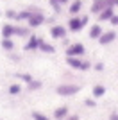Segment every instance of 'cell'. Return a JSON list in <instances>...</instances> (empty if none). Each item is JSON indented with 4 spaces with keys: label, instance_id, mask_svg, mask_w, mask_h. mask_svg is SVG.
<instances>
[{
    "label": "cell",
    "instance_id": "cell-1",
    "mask_svg": "<svg viewBox=\"0 0 118 120\" xmlns=\"http://www.w3.org/2000/svg\"><path fill=\"white\" fill-rule=\"evenodd\" d=\"M79 91H81V86L74 84V82H63L55 88V93L61 97H72V95H77Z\"/></svg>",
    "mask_w": 118,
    "mask_h": 120
},
{
    "label": "cell",
    "instance_id": "cell-2",
    "mask_svg": "<svg viewBox=\"0 0 118 120\" xmlns=\"http://www.w3.org/2000/svg\"><path fill=\"white\" fill-rule=\"evenodd\" d=\"M86 52L82 43H72V45L66 49V57H81V56Z\"/></svg>",
    "mask_w": 118,
    "mask_h": 120
},
{
    "label": "cell",
    "instance_id": "cell-3",
    "mask_svg": "<svg viewBox=\"0 0 118 120\" xmlns=\"http://www.w3.org/2000/svg\"><path fill=\"white\" fill-rule=\"evenodd\" d=\"M41 41L43 40H39L38 36H29V41H27V43H25V47L23 49L27 50V52H34V50H39V45H41Z\"/></svg>",
    "mask_w": 118,
    "mask_h": 120
},
{
    "label": "cell",
    "instance_id": "cell-4",
    "mask_svg": "<svg viewBox=\"0 0 118 120\" xmlns=\"http://www.w3.org/2000/svg\"><path fill=\"white\" fill-rule=\"evenodd\" d=\"M27 23H29V27L36 29V27H39V25L45 23V16L41 15V13H32V15H30V18L27 20Z\"/></svg>",
    "mask_w": 118,
    "mask_h": 120
},
{
    "label": "cell",
    "instance_id": "cell-5",
    "mask_svg": "<svg viewBox=\"0 0 118 120\" xmlns=\"http://www.w3.org/2000/svg\"><path fill=\"white\" fill-rule=\"evenodd\" d=\"M82 27L84 25H82V18H81V16H72L68 20V29L72 30V32H79Z\"/></svg>",
    "mask_w": 118,
    "mask_h": 120
},
{
    "label": "cell",
    "instance_id": "cell-6",
    "mask_svg": "<svg viewBox=\"0 0 118 120\" xmlns=\"http://www.w3.org/2000/svg\"><path fill=\"white\" fill-rule=\"evenodd\" d=\"M114 40H116V32H114V30H106V32H102V36L98 38V43H100V45H109V43H113Z\"/></svg>",
    "mask_w": 118,
    "mask_h": 120
},
{
    "label": "cell",
    "instance_id": "cell-7",
    "mask_svg": "<svg viewBox=\"0 0 118 120\" xmlns=\"http://www.w3.org/2000/svg\"><path fill=\"white\" fill-rule=\"evenodd\" d=\"M50 36L54 40H63L64 36H66V29H64L63 25H52L50 27Z\"/></svg>",
    "mask_w": 118,
    "mask_h": 120
},
{
    "label": "cell",
    "instance_id": "cell-8",
    "mask_svg": "<svg viewBox=\"0 0 118 120\" xmlns=\"http://www.w3.org/2000/svg\"><path fill=\"white\" fill-rule=\"evenodd\" d=\"M68 115H70L68 106H59V108H55V111H54V120H64Z\"/></svg>",
    "mask_w": 118,
    "mask_h": 120
},
{
    "label": "cell",
    "instance_id": "cell-9",
    "mask_svg": "<svg viewBox=\"0 0 118 120\" xmlns=\"http://www.w3.org/2000/svg\"><path fill=\"white\" fill-rule=\"evenodd\" d=\"M15 36V25L13 23H4L2 25V40H11Z\"/></svg>",
    "mask_w": 118,
    "mask_h": 120
},
{
    "label": "cell",
    "instance_id": "cell-10",
    "mask_svg": "<svg viewBox=\"0 0 118 120\" xmlns=\"http://www.w3.org/2000/svg\"><path fill=\"white\" fill-rule=\"evenodd\" d=\"M107 0H93V4H91V13H95V15H98L102 9H106L107 7Z\"/></svg>",
    "mask_w": 118,
    "mask_h": 120
},
{
    "label": "cell",
    "instance_id": "cell-11",
    "mask_svg": "<svg viewBox=\"0 0 118 120\" xmlns=\"http://www.w3.org/2000/svg\"><path fill=\"white\" fill-rule=\"evenodd\" d=\"M106 86L104 84H95L93 88H91V97H93V99H100V97H104L106 95Z\"/></svg>",
    "mask_w": 118,
    "mask_h": 120
},
{
    "label": "cell",
    "instance_id": "cell-12",
    "mask_svg": "<svg viewBox=\"0 0 118 120\" xmlns=\"http://www.w3.org/2000/svg\"><path fill=\"white\" fill-rule=\"evenodd\" d=\"M113 15H114L113 7H109V5H107L106 9H102L100 13H98V20H100V22H109L111 18H113Z\"/></svg>",
    "mask_w": 118,
    "mask_h": 120
},
{
    "label": "cell",
    "instance_id": "cell-13",
    "mask_svg": "<svg viewBox=\"0 0 118 120\" xmlns=\"http://www.w3.org/2000/svg\"><path fill=\"white\" fill-rule=\"evenodd\" d=\"M102 27H100V25L98 23H93L91 25V27H89V38H91V40H98V38H100V36H102Z\"/></svg>",
    "mask_w": 118,
    "mask_h": 120
},
{
    "label": "cell",
    "instance_id": "cell-14",
    "mask_svg": "<svg viewBox=\"0 0 118 120\" xmlns=\"http://www.w3.org/2000/svg\"><path fill=\"white\" fill-rule=\"evenodd\" d=\"M66 65H68L70 68H74V70H81L82 59H81V57H66Z\"/></svg>",
    "mask_w": 118,
    "mask_h": 120
},
{
    "label": "cell",
    "instance_id": "cell-15",
    "mask_svg": "<svg viewBox=\"0 0 118 120\" xmlns=\"http://www.w3.org/2000/svg\"><path fill=\"white\" fill-rule=\"evenodd\" d=\"M39 50H41V52H45V54H54V52H55V47H54V45H50V43H45V41H41Z\"/></svg>",
    "mask_w": 118,
    "mask_h": 120
},
{
    "label": "cell",
    "instance_id": "cell-16",
    "mask_svg": "<svg viewBox=\"0 0 118 120\" xmlns=\"http://www.w3.org/2000/svg\"><path fill=\"white\" fill-rule=\"evenodd\" d=\"M41 86H43V84H41V81L32 79L29 84H27V90H29V91H38V90H41Z\"/></svg>",
    "mask_w": 118,
    "mask_h": 120
},
{
    "label": "cell",
    "instance_id": "cell-17",
    "mask_svg": "<svg viewBox=\"0 0 118 120\" xmlns=\"http://www.w3.org/2000/svg\"><path fill=\"white\" fill-rule=\"evenodd\" d=\"M81 9H82V4H81V0H75V2H72V5H70V15L75 16Z\"/></svg>",
    "mask_w": 118,
    "mask_h": 120
},
{
    "label": "cell",
    "instance_id": "cell-18",
    "mask_svg": "<svg viewBox=\"0 0 118 120\" xmlns=\"http://www.w3.org/2000/svg\"><path fill=\"white\" fill-rule=\"evenodd\" d=\"M7 93L13 95V97L20 95V93H22V84H11L9 88H7Z\"/></svg>",
    "mask_w": 118,
    "mask_h": 120
},
{
    "label": "cell",
    "instance_id": "cell-19",
    "mask_svg": "<svg viewBox=\"0 0 118 120\" xmlns=\"http://www.w3.org/2000/svg\"><path fill=\"white\" fill-rule=\"evenodd\" d=\"M15 34L23 38V36H29V27H16L15 25Z\"/></svg>",
    "mask_w": 118,
    "mask_h": 120
},
{
    "label": "cell",
    "instance_id": "cell-20",
    "mask_svg": "<svg viewBox=\"0 0 118 120\" xmlns=\"http://www.w3.org/2000/svg\"><path fill=\"white\" fill-rule=\"evenodd\" d=\"M30 15H32V13H30L29 9H27V11H22V13H16V18H15V20H18V22H22V20H29Z\"/></svg>",
    "mask_w": 118,
    "mask_h": 120
},
{
    "label": "cell",
    "instance_id": "cell-21",
    "mask_svg": "<svg viewBox=\"0 0 118 120\" xmlns=\"http://www.w3.org/2000/svg\"><path fill=\"white\" fill-rule=\"evenodd\" d=\"M2 49H4L5 52H11V50H15V43L11 40H2Z\"/></svg>",
    "mask_w": 118,
    "mask_h": 120
},
{
    "label": "cell",
    "instance_id": "cell-22",
    "mask_svg": "<svg viewBox=\"0 0 118 120\" xmlns=\"http://www.w3.org/2000/svg\"><path fill=\"white\" fill-rule=\"evenodd\" d=\"M16 77H18V79L22 81V82H25V84H29L30 81L34 79V77H32L30 74H16Z\"/></svg>",
    "mask_w": 118,
    "mask_h": 120
},
{
    "label": "cell",
    "instance_id": "cell-23",
    "mask_svg": "<svg viewBox=\"0 0 118 120\" xmlns=\"http://www.w3.org/2000/svg\"><path fill=\"white\" fill-rule=\"evenodd\" d=\"M32 120H48V116L39 113V111H32Z\"/></svg>",
    "mask_w": 118,
    "mask_h": 120
},
{
    "label": "cell",
    "instance_id": "cell-24",
    "mask_svg": "<svg viewBox=\"0 0 118 120\" xmlns=\"http://www.w3.org/2000/svg\"><path fill=\"white\" fill-rule=\"evenodd\" d=\"M84 106H86V108H95V106H97V100L95 99H84Z\"/></svg>",
    "mask_w": 118,
    "mask_h": 120
},
{
    "label": "cell",
    "instance_id": "cell-25",
    "mask_svg": "<svg viewBox=\"0 0 118 120\" xmlns=\"http://www.w3.org/2000/svg\"><path fill=\"white\" fill-rule=\"evenodd\" d=\"M91 63H89V61H82V66H81V72H88L89 68H91Z\"/></svg>",
    "mask_w": 118,
    "mask_h": 120
},
{
    "label": "cell",
    "instance_id": "cell-26",
    "mask_svg": "<svg viewBox=\"0 0 118 120\" xmlns=\"http://www.w3.org/2000/svg\"><path fill=\"white\" fill-rule=\"evenodd\" d=\"M91 68H95L97 72H102V70H104V63H95V65L91 66Z\"/></svg>",
    "mask_w": 118,
    "mask_h": 120
},
{
    "label": "cell",
    "instance_id": "cell-27",
    "mask_svg": "<svg viewBox=\"0 0 118 120\" xmlns=\"http://www.w3.org/2000/svg\"><path fill=\"white\" fill-rule=\"evenodd\" d=\"M111 25H118V15H113V18H111Z\"/></svg>",
    "mask_w": 118,
    "mask_h": 120
},
{
    "label": "cell",
    "instance_id": "cell-28",
    "mask_svg": "<svg viewBox=\"0 0 118 120\" xmlns=\"http://www.w3.org/2000/svg\"><path fill=\"white\" fill-rule=\"evenodd\" d=\"M107 120H118V113H116V111H113V113L109 115V118H107Z\"/></svg>",
    "mask_w": 118,
    "mask_h": 120
},
{
    "label": "cell",
    "instance_id": "cell-29",
    "mask_svg": "<svg viewBox=\"0 0 118 120\" xmlns=\"http://www.w3.org/2000/svg\"><path fill=\"white\" fill-rule=\"evenodd\" d=\"M5 15L9 16V18H16V13H15V11H5Z\"/></svg>",
    "mask_w": 118,
    "mask_h": 120
},
{
    "label": "cell",
    "instance_id": "cell-30",
    "mask_svg": "<svg viewBox=\"0 0 118 120\" xmlns=\"http://www.w3.org/2000/svg\"><path fill=\"white\" fill-rule=\"evenodd\" d=\"M64 120H79V116H77V115H68Z\"/></svg>",
    "mask_w": 118,
    "mask_h": 120
},
{
    "label": "cell",
    "instance_id": "cell-31",
    "mask_svg": "<svg viewBox=\"0 0 118 120\" xmlns=\"http://www.w3.org/2000/svg\"><path fill=\"white\" fill-rule=\"evenodd\" d=\"M55 2H57V4L61 5V4H66V2H68V0H55Z\"/></svg>",
    "mask_w": 118,
    "mask_h": 120
}]
</instances>
